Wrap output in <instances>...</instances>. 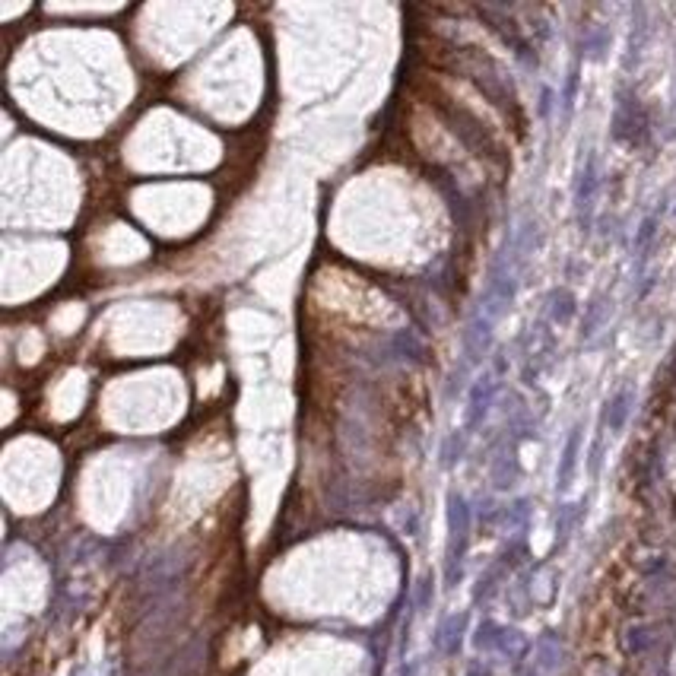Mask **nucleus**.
<instances>
[{
  "mask_svg": "<svg viewBox=\"0 0 676 676\" xmlns=\"http://www.w3.org/2000/svg\"><path fill=\"white\" fill-rule=\"evenodd\" d=\"M578 441H581V435H578V429H574L572 438H568V445H566V454H562V467H559V486H562V489H566L568 480H572L574 461H578Z\"/></svg>",
  "mask_w": 676,
  "mask_h": 676,
  "instance_id": "nucleus-1",
  "label": "nucleus"
},
{
  "mask_svg": "<svg viewBox=\"0 0 676 676\" xmlns=\"http://www.w3.org/2000/svg\"><path fill=\"white\" fill-rule=\"evenodd\" d=\"M632 397H635V391H632V387H622V391L616 394V400L610 403V413H613V429H619V425L626 423V416H629V407H632Z\"/></svg>",
  "mask_w": 676,
  "mask_h": 676,
  "instance_id": "nucleus-2",
  "label": "nucleus"
}]
</instances>
